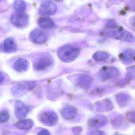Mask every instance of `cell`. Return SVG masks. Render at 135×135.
I'll return each instance as SVG.
<instances>
[{
    "label": "cell",
    "instance_id": "cell-5",
    "mask_svg": "<svg viewBox=\"0 0 135 135\" xmlns=\"http://www.w3.org/2000/svg\"><path fill=\"white\" fill-rule=\"evenodd\" d=\"M30 38L33 43L41 45L45 43L48 39L47 34L42 30L36 29L30 34Z\"/></svg>",
    "mask_w": 135,
    "mask_h": 135
},
{
    "label": "cell",
    "instance_id": "cell-19",
    "mask_svg": "<svg viewBox=\"0 0 135 135\" xmlns=\"http://www.w3.org/2000/svg\"><path fill=\"white\" fill-rule=\"evenodd\" d=\"M37 135H50V134L48 130L43 129L38 132Z\"/></svg>",
    "mask_w": 135,
    "mask_h": 135
},
{
    "label": "cell",
    "instance_id": "cell-4",
    "mask_svg": "<svg viewBox=\"0 0 135 135\" xmlns=\"http://www.w3.org/2000/svg\"><path fill=\"white\" fill-rule=\"evenodd\" d=\"M52 62V59L49 55H43L35 61L34 67L37 71H44L50 67Z\"/></svg>",
    "mask_w": 135,
    "mask_h": 135
},
{
    "label": "cell",
    "instance_id": "cell-6",
    "mask_svg": "<svg viewBox=\"0 0 135 135\" xmlns=\"http://www.w3.org/2000/svg\"><path fill=\"white\" fill-rule=\"evenodd\" d=\"M35 84L33 82L20 83L15 86L12 89V92L15 96L23 95L26 91H31L34 88Z\"/></svg>",
    "mask_w": 135,
    "mask_h": 135
},
{
    "label": "cell",
    "instance_id": "cell-1",
    "mask_svg": "<svg viewBox=\"0 0 135 135\" xmlns=\"http://www.w3.org/2000/svg\"><path fill=\"white\" fill-rule=\"evenodd\" d=\"M79 49L72 45H66L61 47L57 51L59 58L63 62L69 63L75 60L79 55Z\"/></svg>",
    "mask_w": 135,
    "mask_h": 135
},
{
    "label": "cell",
    "instance_id": "cell-13",
    "mask_svg": "<svg viewBox=\"0 0 135 135\" xmlns=\"http://www.w3.org/2000/svg\"><path fill=\"white\" fill-rule=\"evenodd\" d=\"M134 51L132 49L127 50L121 54V58L123 63L127 64H131L134 61Z\"/></svg>",
    "mask_w": 135,
    "mask_h": 135
},
{
    "label": "cell",
    "instance_id": "cell-2",
    "mask_svg": "<svg viewBox=\"0 0 135 135\" xmlns=\"http://www.w3.org/2000/svg\"><path fill=\"white\" fill-rule=\"evenodd\" d=\"M57 117L54 112L44 111L41 113L38 116V119L42 123L47 126H52L56 123Z\"/></svg>",
    "mask_w": 135,
    "mask_h": 135
},
{
    "label": "cell",
    "instance_id": "cell-20",
    "mask_svg": "<svg viewBox=\"0 0 135 135\" xmlns=\"http://www.w3.org/2000/svg\"><path fill=\"white\" fill-rule=\"evenodd\" d=\"M90 135H103V134L100 131H95L94 132L91 133Z\"/></svg>",
    "mask_w": 135,
    "mask_h": 135
},
{
    "label": "cell",
    "instance_id": "cell-16",
    "mask_svg": "<svg viewBox=\"0 0 135 135\" xmlns=\"http://www.w3.org/2000/svg\"><path fill=\"white\" fill-rule=\"evenodd\" d=\"M14 9L18 13H22L26 10V3L25 1L21 0H18L14 1L13 3Z\"/></svg>",
    "mask_w": 135,
    "mask_h": 135
},
{
    "label": "cell",
    "instance_id": "cell-17",
    "mask_svg": "<svg viewBox=\"0 0 135 135\" xmlns=\"http://www.w3.org/2000/svg\"><path fill=\"white\" fill-rule=\"evenodd\" d=\"M109 57L108 54L102 51L96 52L93 55L94 60L97 61H102L106 60Z\"/></svg>",
    "mask_w": 135,
    "mask_h": 135
},
{
    "label": "cell",
    "instance_id": "cell-12",
    "mask_svg": "<svg viewBox=\"0 0 135 135\" xmlns=\"http://www.w3.org/2000/svg\"><path fill=\"white\" fill-rule=\"evenodd\" d=\"M29 64L27 60L24 58H20L15 61L14 68L18 72H25L29 68Z\"/></svg>",
    "mask_w": 135,
    "mask_h": 135
},
{
    "label": "cell",
    "instance_id": "cell-14",
    "mask_svg": "<svg viewBox=\"0 0 135 135\" xmlns=\"http://www.w3.org/2000/svg\"><path fill=\"white\" fill-rule=\"evenodd\" d=\"M34 122L31 119H22L16 122V126L19 129L26 130L31 129L33 126Z\"/></svg>",
    "mask_w": 135,
    "mask_h": 135
},
{
    "label": "cell",
    "instance_id": "cell-8",
    "mask_svg": "<svg viewBox=\"0 0 135 135\" xmlns=\"http://www.w3.org/2000/svg\"><path fill=\"white\" fill-rule=\"evenodd\" d=\"M57 10V7L54 3L52 1H45L42 3L39 12L44 15H52L56 12Z\"/></svg>",
    "mask_w": 135,
    "mask_h": 135
},
{
    "label": "cell",
    "instance_id": "cell-3",
    "mask_svg": "<svg viewBox=\"0 0 135 135\" xmlns=\"http://www.w3.org/2000/svg\"><path fill=\"white\" fill-rule=\"evenodd\" d=\"M108 35L112 37L115 38L122 41L127 42H132L134 41V37L129 32L122 30L109 31L107 33Z\"/></svg>",
    "mask_w": 135,
    "mask_h": 135
},
{
    "label": "cell",
    "instance_id": "cell-11",
    "mask_svg": "<svg viewBox=\"0 0 135 135\" xmlns=\"http://www.w3.org/2000/svg\"><path fill=\"white\" fill-rule=\"evenodd\" d=\"M3 50L7 53H12L16 52L17 46L15 41L11 38H8L4 41Z\"/></svg>",
    "mask_w": 135,
    "mask_h": 135
},
{
    "label": "cell",
    "instance_id": "cell-15",
    "mask_svg": "<svg viewBox=\"0 0 135 135\" xmlns=\"http://www.w3.org/2000/svg\"><path fill=\"white\" fill-rule=\"evenodd\" d=\"M38 24L41 28L49 30L53 28L55 26L54 22L49 18L42 17L38 20Z\"/></svg>",
    "mask_w": 135,
    "mask_h": 135
},
{
    "label": "cell",
    "instance_id": "cell-18",
    "mask_svg": "<svg viewBox=\"0 0 135 135\" xmlns=\"http://www.w3.org/2000/svg\"><path fill=\"white\" fill-rule=\"evenodd\" d=\"M10 118V114L7 110H3L0 112V123L7 122Z\"/></svg>",
    "mask_w": 135,
    "mask_h": 135
},
{
    "label": "cell",
    "instance_id": "cell-21",
    "mask_svg": "<svg viewBox=\"0 0 135 135\" xmlns=\"http://www.w3.org/2000/svg\"><path fill=\"white\" fill-rule=\"evenodd\" d=\"M4 76L3 74L1 73H0V83H3L4 80Z\"/></svg>",
    "mask_w": 135,
    "mask_h": 135
},
{
    "label": "cell",
    "instance_id": "cell-9",
    "mask_svg": "<svg viewBox=\"0 0 135 135\" xmlns=\"http://www.w3.org/2000/svg\"><path fill=\"white\" fill-rule=\"evenodd\" d=\"M118 73V71L115 67L104 66L100 69L99 75L101 79L103 80H106L116 77Z\"/></svg>",
    "mask_w": 135,
    "mask_h": 135
},
{
    "label": "cell",
    "instance_id": "cell-10",
    "mask_svg": "<svg viewBox=\"0 0 135 135\" xmlns=\"http://www.w3.org/2000/svg\"><path fill=\"white\" fill-rule=\"evenodd\" d=\"M29 112V107L20 101H17L15 104V114L16 117L18 119L25 118Z\"/></svg>",
    "mask_w": 135,
    "mask_h": 135
},
{
    "label": "cell",
    "instance_id": "cell-7",
    "mask_svg": "<svg viewBox=\"0 0 135 135\" xmlns=\"http://www.w3.org/2000/svg\"><path fill=\"white\" fill-rule=\"evenodd\" d=\"M29 21L28 16L22 13H16L11 18L12 23L18 28H23L27 25Z\"/></svg>",
    "mask_w": 135,
    "mask_h": 135
}]
</instances>
